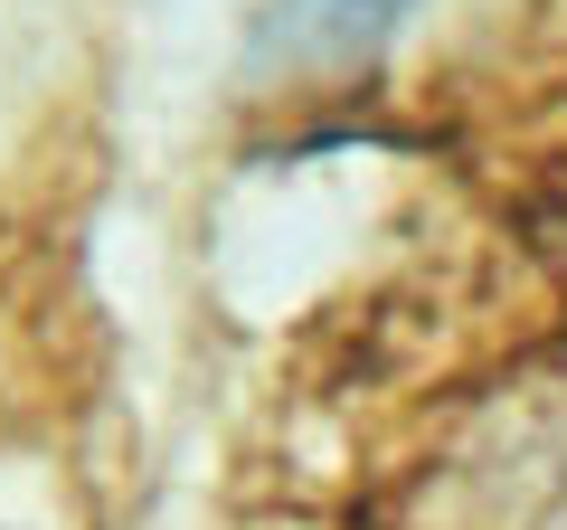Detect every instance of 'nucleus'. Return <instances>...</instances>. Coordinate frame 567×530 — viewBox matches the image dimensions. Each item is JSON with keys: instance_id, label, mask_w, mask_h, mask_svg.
I'll return each mask as SVG.
<instances>
[{"instance_id": "nucleus-1", "label": "nucleus", "mask_w": 567, "mask_h": 530, "mask_svg": "<svg viewBox=\"0 0 567 530\" xmlns=\"http://www.w3.org/2000/svg\"><path fill=\"white\" fill-rule=\"evenodd\" d=\"M406 20H416V0H265L256 48L275 67H360Z\"/></svg>"}]
</instances>
